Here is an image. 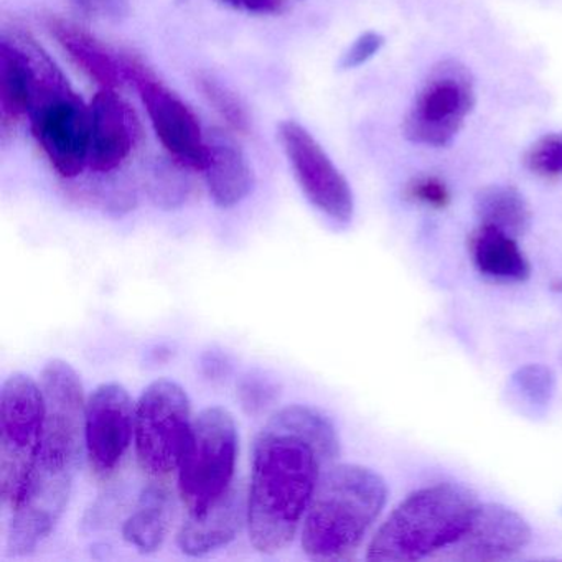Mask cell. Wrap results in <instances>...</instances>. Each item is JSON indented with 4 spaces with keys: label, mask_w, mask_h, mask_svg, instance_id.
Listing matches in <instances>:
<instances>
[{
    "label": "cell",
    "mask_w": 562,
    "mask_h": 562,
    "mask_svg": "<svg viewBox=\"0 0 562 562\" xmlns=\"http://www.w3.org/2000/svg\"><path fill=\"white\" fill-rule=\"evenodd\" d=\"M340 456L337 429L311 406L282 407L258 434L248 490L249 541L262 554L291 544L325 469Z\"/></svg>",
    "instance_id": "6da1fadb"
},
{
    "label": "cell",
    "mask_w": 562,
    "mask_h": 562,
    "mask_svg": "<svg viewBox=\"0 0 562 562\" xmlns=\"http://www.w3.org/2000/svg\"><path fill=\"white\" fill-rule=\"evenodd\" d=\"M45 423L41 452L9 526L11 555H27L54 531L70 502L75 476L87 449V401L80 376L67 361L42 370Z\"/></svg>",
    "instance_id": "7a4b0ae2"
},
{
    "label": "cell",
    "mask_w": 562,
    "mask_h": 562,
    "mask_svg": "<svg viewBox=\"0 0 562 562\" xmlns=\"http://www.w3.org/2000/svg\"><path fill=\"white\" fill-rule=\"evenodd\" d=\"M387 499L374 470L338 463L324 470L302 522V551L312 561H341L357 551Z\"/></svg>",
    "instance_id": "3957f363"
},
{
    "label": "cell",
    "mask_w": 562,
    "mask_h": 562,
    "mask_svg": "<svg viewBox=\"0 0 562 562\" xmlns=\"http://www.w3.org/2000/svg\"><path fill=\"white\" fill-rule=\"evenodd\" d=\"M476 506V496L456 483L417 490L378 529L367 559L390 562L432 559L465 531Z\"/></svg>",
    "instance_id": "277c9868"
},
{
    "label": "cell",
    "mask_w": 562,
    "mask_h": 562,
    "mask_svg": "<svg viewBox=\"0 0 562 562\" xmlns=\"http://www.w3.org/2000/svg\"><path fill=\"white\" fill-rule=\"evenodd\" d=\"M38 71L31 127L55 172L75 179L83 172L90 154V106H85L67 78L48 55L27 38Z\"/></svg>",
    "instance_id": "5b68a950"
},
{
    "label": "cell",
    "mask_w": 562,
    "mask_h": 562,
    "mask_svg": "<svg viewBox=\"0 0 562 562\" xmlns=\"http://www.w3.org/2000/svg\"><path fill=\"white\" fill-rule=\"evenodd\" d=\"M238 443L235 417L225 407H206L193 419L177 469L180 498L189 515H199L232 488Z\"/></svg>",
    "instance_id": "8992f818"
},
{
    "label": "cell",
    "mask_w": 562,
    "mask_h": 562,
    "mask_svg": "<svg viewBox=\"0 0 562 562\" xmlns=\"http://www.w3.org/2000/svg\"><path fill=\"white\" fill-rule=\"evenodd\" d=\"M42 387L29 374L14 373L0 391V496L14 508L27 486L44 437Z\"/></svg>",
    "instance_id": "52a82bcc"
},
{
    "label": "cell",
    "mask_w": 562,
    "mask_h": 562,
    "mask_svg": "<svg viewBox=\"0 0 562 562\" xmlns=\"http://www.w3.org/2000/svg\"><path fill=\"white\" fill-rule=\"evenodd\" d=\"M192 424V404L179 383L160 378L143 391L134 440L137 462L147 476L164 480L177 472Z\"/></svg>",
    "instance_id": "ba28073f"
},
{
    "label": "cell",
    "mask_w": 562,
    "mask_h": 562,
    "mask_svg": "<svg viewBox=\"0 0 562 562\" xmlns=\"http://www.w3.org/2000/svg\"><path fill=\"white\" fill-rule=\"evenodd\" d=\"M475 103V81L469 68L457 60L440 61L404 117V137L417 146H449Z\"/></svg>",
    "instance_id": "9c48e42d"
},
{
    "label": "cell",
    "mask_w": 562,
    "mask_h": 562,
    "mask_svg": "<svg viewBox=\"0 0 562 562\" xmlns=\"http://www.w3.org/2000/svg\"><path fill=\"white\" fill-rule=\"evenodd\" d=\"M123 61L126 80L133 81L139 91L154 133L170 157L187 169L205 170L209 140L203 136L195 113L166 85L160 83L143 61L134 57H123Z\"/></svg>",
    "instance_id": "30bf717a"
},
{
    "label": "cell",
    "mask_w": 562,
    "mask_h": 562,
    "mask_svg": "<svg viewBox=\"0 0 562 562\" xmlns=\"http://www.w3.org/2000/svg\"><path fill=\"white\" fill-rule=\"evenodd\" d=\"M278 136L308 202L334 222L340 225L350 223L355 212L353 192L324 147L295 121L282 123Z\"/></svg>",
    "instance_id": "8fae6325"
},
{
    "label": "cell",
    "mask_w": 562,
    "mask_h": 562,
    "mask_svg": "<svg viewBox=\"0 0 562 562\" xmlns=\"http://www.w3.org/2000/svg\"><path fill=\"white\" fill-rule=\"evenodd\" d=\"M136 434V404L120 383H103L87 401L85 442L91 469L100 479L116 472Z\"/></svg>",
    "instance_id": "7c38bea8"
},
{
    "label": "cell",
    "mask_w": 562,
    "mask_h": 562,
    "mask_svg": "<svg viewBox=\"0 0 562 562\" xmlns=\"http://www.w3.org/2000/svg\"><path fill=\"white\" fill-rule=\"evenodd\" d=\"M531 541L526 519L499 503H479L465 531L432 559L450 562L505 561Z\"/></svg>",
    "instance_id": "4fadbf2b"
},
{
    "label": "cell",
    "mask_w": 562,
    "mask_h": 562,
    "mask_svg": "<svg viewBox=\"0 0 562 562\" xmlns=\"http://www.w3.org/2000/svg\"><path fill=\"white\" fill-rule=\"evenodd\" d=\"M139 139V123L116 90L101 88L90 104L88 166L98 173L120 169Z\"/></svg>",
    "instance_id": "5bb4252c"
},
{
    "label": "cell",
    "mask_w": 562,
    "mask_h": 562,
    "mask_svg": "<svg viewBox=\"0 0 562 562\" xmlns=\"http://www.w3.org/2000/svg\"><path fill=\"white\" fill-rule=\"evenodd\" d=\"M248 525V492L241 482L199 515H189L177 535V544L190 558H203L233 541Z\"/></svg>",
    "instance_id": "9a60e30c"
},
{
    "label": "cell",
    "mask_w": 562,
    "mask_h": 562,
    "mask_svg": "<svg viewBox=\"0 0 562 562\" xmlns=\"http://www.w3.org/2000/svg\"><path fill=\"white\" fill-rule=\"evenodd\" d=\"M22 44L4 38L0 45V110L2 127L31 113L38 87V71L27 38Z\"/></svg>",
    "instance_id": "2e32d148"
},
{
    "label": "cell",
    "mask_w": 562,
    "mask_h": 562,
    "mask_svg": "<svg viewBox=\"0 0 562 562\" xmlns=\"http://www.w3.org/2000/svg\"><path fill=\"white\" fill-rule=\"evenodd\" d=\"M48 29L71 61L101 88L116 90L126 80L123 57H116L83 29L61 19H52Z\"/></svg>",
    "instance_id": "e0dca14e"
},
{
    "label": "cell",
    "mask_w": 562,
    "mask_h": 562,
    "mask_svg": "<svg viewBox=\"0 0 562 562\" xmlns=\"http://www.w3.org/2000/svg\"><path fill=\"white\" fill-rule=\"evenodd\" d=\"M209 147V162L203 172L210 196L220 209H233L255 189V173L245 153L233 140L215 136Z\"/></svg>",
    "instance_id": "ac0fdd59"
},
{
    "label": "cell",
    "mask_w": 562,
    "mask_h": 562,
    "mask_svg": "<svg viewBox=\"0 0 562 562\" xmlns=\"http://www.w3.org/2000/svg\"><path fill=\"white\" fill-rule=\"evenodd\" d=\"M173 502L162 480H153L140 492L136 512L124 521L123 538L131 546L150 554L166 541L172 521Z\"/></svg>",
    "instance_id": "d6986e66"
},
{
    "label": "cell",
    "mask_w": 562,
    "mask_h": 562,
    "mask_svg": "<svg viewBox=\"0 0 562 562\" xmlns=\"http://www.w3.org/2000/svg\"><path fill=\"white\" fill-rule=\"evenodd\" d=\"M470 255L473 265L486 278L525 282L531 276V266L516 238L493 226L480 225L470 236Z\"/></svg>",
    "instance_id": "ffe728a7"
},
{
    "label": "cell",
    "mask_w": 562,
    "mask_h": 562,
    "mask_svg": "<svg viewBox=\"0 0 562 562\" xmlns=\"http://www.w3.org/2000/svg\"><path fill=\"white\" fill-rule=\"evenodd\" d=\"M475 213L480 225L502 229L513 238L525 235L531 225V210L515 187L492 186L480 190Z\"/></svg>",
    "instance_id": "44dd1931"
},
{
    "label": "cell",
    "mask_w": 562,
    "mask_h": 562,
    "mask_svg": "<svg viewBox=\"0 0 562 562\" xmlns=\"http://www.w3.org/2000/svg\"><path fill=\"white\" fill-rule=\"evenodd\" d=\"M508 391L522 411L542 416L554 396V373L544 364H526L513 374Z\"/></svg>",
    "instance_id": "7402d4cb"
},
{
    "label": "cell",
    "mask_w": 562,
    "mask_h": 562,
    "mask_svg": "<svg viewBox=\"0 0 562 562\" xmlns=\"http://www.w3.org/2000/svg\"><path fill=\"white\" fill-rule=\"evenodd\" d=\"M200 91H202L210 106L222 116V120L236 133H248L249 117L241 101L225 85L220 83L210 75H200L196 78Z\"/></svg>",
    "instance_id": "603a6c76"
},
{
    "label": "cell",
    "mask_w": 562,
    "mask_h": 562,
    "mask_svg": "<svg viewBox=\"0 0 562 562\" xmlns=\"http://www.w3.org/2000/svg\"><path fill=\"white\" fill-rule=\"evenodd\" d=\"M279 396H281V386L278 381L272 380L262 371L251 370L239 378V403L249 416H261L269 407L278 403Z\"/></svg>",
    "instance_id": "cb8c5ba5"
},
{
    "label": "cell",
    "mask_w": 562,
    "mask_h": 562,
    "mask_svg": "<svg viewBox=\"0 0 562 562\" xmlns=\"http://www.w3.org/2000/svg\"><path fill=\"white\" fill-rule=\"evenodd\" d=\"M525 164L532 173L544 179L562 177V133L536 140L526 153Z\"/></svg>",
    "instance_id": "d4e9b609"
},
{
    "label": "cell",
    "mask_w": 562,
    "mask_h": 562,
    "mask_svg": "<svg viewBox=\"0 0 562 562\" xmlns=\"http://www.w3.org/2000/svg\"><path fill=\"white\" fill-rule=\"evenodd\" d=\"M404 195L411 202L436 210L446 209L452 199L447 183L434 176H420L411 180L404 189Z\"/></svg>",
    "instance_id": "484cf974"
},
{
    "label": "cell",
    "mask_w": 562,
    "mask_h": 562,
    "mask_svg": "<svg viewBox=\"0 0 562 562\" xmlns=\"http://www.w3.org/2000/svg\"><path fill=\"white\" fill-rule=\"evenodd\" d=\"M384 45L383 35L378 32H364L361 34L353 44L348 47V50L341 55L340 70H355L360 68L361 65L368 64L371 58L380 54Z\"/></svg>",
    "instance_id": "4316f807"
},
{
    "label": "cell",
    "mask_w": 562,
    "mask_h": 562,
    "mask_svg": "<svg viewBox=\"0 0 562 562\" xmlns=\"http://www.w3.org/2000/svg\"><path fill=\"white\" fill-rule=\"evenodd\" d=\"M80 14L101 21H121L130 12V0H71Z\"/></svg>",
    "instance_id": "83f0119b"
},
{
    "label": "cell",
    "mask_w": 562,
    "mask_h": 562,
    "mask_svg": "<svg viewBox=\"0 0 562 562\" xmlns=\"http://www.w3.org/2000/svg\"><path fill=\"white\" fill-rule=\"evenodd\" d=\"M200 367L209 380H225L232 373V363H229L228 357L216 350L205 351L200 360Z\"/></svg>",
    "instance_id": "f1b7e54d"
},
{
    "label": "cell",
    "mask_w": 562,
    "mask_h": 562,
    "mask_svg": "<svg viewBox=\"0 0 562 562\" xmlns=\"http://www.w3.org/2000/svg\"><path fill=\"white\" fill-rule=\"evenodd\" d=\"M223 2L238 11L259 15L278 14L285 4V0H223Z\"/></svg>",
    "instance_id": "f546056e"
},
{
    "label": "cell",
    "mask_w": 562,
    "mask_h": 562,
    "mask_svg": "<svg viewBox=\"0 0 562 562\" xmlns=\"http://www.w3.org/2000/svg\"><path fill=\"white\" fill-rule=\"evenodd\" d=\"M551 291L558 292V294H562V279H558V281L551 282Z\"/></svg>",
    "instance_id": "4dcf8cb0"
}]
</instances>
